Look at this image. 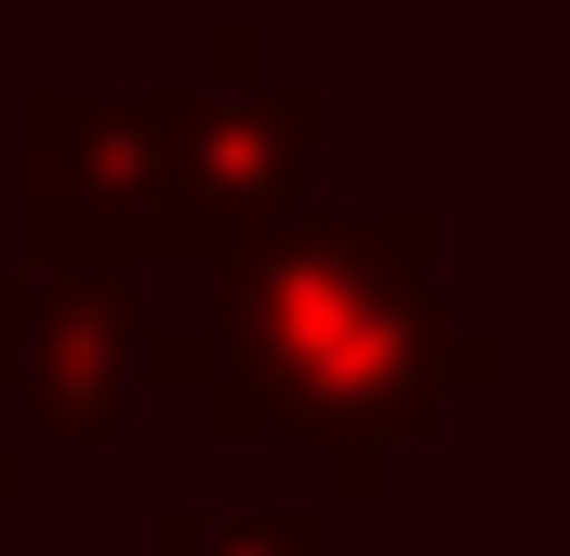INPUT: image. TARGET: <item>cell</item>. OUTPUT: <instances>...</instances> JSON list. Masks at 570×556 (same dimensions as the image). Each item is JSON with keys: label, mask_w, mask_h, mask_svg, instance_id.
Segmentation results:
<instances>
[{"label": "cell", "mask_w": 570, "mask_h": 556, "mask_svg": "<svg viewBox=\"0 0 570 556\" xmlns=\"http://www.w3.org/2000/svg\"><path fill=\"white\" fill-rule=\"evenodd\" d=\"M504 318H464L451 212H305L292 239L199 278L173 318V385H199L213 450H318L332 504H385L399 464L451 437L478 385H504ZM318 504V517H332Z\"/></svg>", "instance_id": "obj_1"}, {"label": "cell", "mask_w": 570, "mask_h": 556, "mask_svg": "<svg viewBox=\"0 0 570 556\" xmlns=\"http://www.w3.org/2000/svg\"><path fill=\"white\" fill-rule=\"evenodd\" d=\"M332 93L292 80L266 27H213L186 80H159V159H173V278H213L239 252L292 239L318 212Z\"/></svg>", "instance_id": "obj_2"}, {"label": "cell", "mask_w": 570, "mask_h": 556, "mask_svg": "<svg viewBox=\"0 0 570 556\" xmlns=\"http://www.w3.org/2000/svg\"><path fill=\"white\" fill-rule=\"evenodd\" d=\"M27 266L173 278V159L159 80H27Z\"/></svg>", "instance_id": "obj_3"}, {"label": "cell", "mask_w": 570, "mask_h": 556, "mask_svg": "<svg viewBox=\"0 0 570 556\" xmlns=\"http://www.w3.org/2000/svg\"><path fill=\"white\" fill-rule=\"evenodd\" d=\"M146 385H173V318L107 266H0V398L40 450H134Z\"/></svg>", "instance_id": "obj_4"}, {"label": "cell", "mask_w": 570, "mask_h": 556, "mask_svg": "<svg viewBox=\"0 0 570 556\" xmlns=\"http://www.w3.org/2000/svg\"><path fill=\"white\" fill-rule=\"evenodd\" d=\"M146 556H332L318 504H159Z\"/></svg>", "instance_id": "obj_5"}]
</instances>
